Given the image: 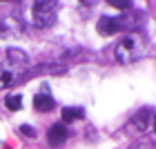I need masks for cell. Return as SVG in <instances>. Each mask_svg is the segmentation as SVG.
<instances>
[{
    "instance_id": "6da1fadb",
    "label": "cell",
    "mask_w": 156,
    "mask_h": 149,
    "mask_svg": "<svg viewBox=\"0 0 156 149\" xmlns=\"http://www.w3.org/2000/svg\"><path fill=\"white\" fill-rule=\"evenodd\" d=\"M29 69V58L23 49H0V89L16 85Z\"/></svg>"
},
{
    "instance_id": "7a4b0ae2",
    "label": "cell",
    "mask_w": 156,
    "mask_h": 149,
    "mask_svg": "<svg viewBox=\"0 0 156 149\" xmlns=\"http://www.w3.org/2000/svg\"><path fill=\"white\" fill-rule=\"evenodd\" d=\"M143 56H145V38L138 31H127L114 49V58L120 65H132Z\"/></svg>"
},
{
    "instance_id": "3957f363",
    "label": "cell",
    "mask_w": 156,
    "mask_h": 149,
    "mask_svg": "<svg viewBox=\"0 0 156 149\" xmlns=\"http://www.w3.org/2000/svg\"><path fill=\"white\" fill-rule=\"evenodd\" d=\"M56 16H58V5L54 0H40V2H34L31 7V20L38 29H47L56 23Z\"/></svg>"
},
{
    "instance_id": "277c9868",
    "label": "cell",
    "mask_w": 156,
    "mask_h": 149,
    "mask_svg": "<svg viewBox=\"0 0 156 149\" xmlns=\"http://www.w3.org/2000/svg\"><path fill=\"white\" fill-rule=\"evenodd\" d=\"M129 27H134V23H129L127 16H105L98 20V33H103V36H112V33L125 31Z\"/></svg>"
},
{
    "instance_id": "5b68a950",
    "label": "cell",
    "mask_w": 156,
    "mask_h": 149,
    "mask_svg": "<svg viewBox=\"0 0 156 149\" xmlns=\"http://www.w3.org/2000/svg\"><path fill=\"white\" fill-rule=\"evenodd\" d=\"M67 127L62 125V123H58V125H51V129L47 131V143L49 145H54V147H58V145H62L67 140Z\"/></svg>"
},
{
    "instance_id": "8992f818",
    "label": "cell",
    "mask_w": 156,
    "mask_h": 149,
    "mask_svg": "<svg viewBox=\"0 0 156 149\" xmlns=\"http://www.w3.org/2000/svg\"><path fill=\"white\" fill-rule=\"evenodd\" d=\"M18 33H23V23L16 18H7L0 23V36L2 38H13L18 36Z\"/></svg>"
},
{
    "instance_id": "52a82bcc",
    "label": "cell",
    "mask_w": 156,
    "mask_h": 149,
    "mask_svg": "<svg viewBox=\"0 0 156 149\" xmlns=\"http://www.w3.org/2000/svg\"><path fill=\"white\" fill-rule=\"evenodd\" d=\"M34 107H36V111H42V113H47V111H51L54 109V98L49 91H38L36 98H34Z\"/></svg>"
},
{
    "instance_id": "ba28073f",
    "label": "cell",
    "mask_w": 156,
    "mask_h": 149,
    "mask_svg": "<svg viewBox=\"0 0 156 149\" xmlns=\"http://www.w3.org/2000/svg\"><path fill=\"white\" fill-rule=\"evenodd\" d=\"M152 120H154L152 111H150V109H143L140 113H136V116H134L132 127H136L138 131H145V129H150V127H152Z\"/></svg>"
},
{
    "instance_id": "9c48e42d",
    "label": "cell",
    "mask_w": 156,
    "mask_h": 149,
    "mask_svg": "<svg viewBox=\"0 0 156 149\" xmlns=\"http://www.w3.org/2000/svg\"><path fill=\"white\" fill-rule=\"evenodd\" d=\"M85 116L80 107H65L62 109V125L65 123H72V120H80Z\"/></svg>"
},
{
    "instance_id": "30bf717a",
    "label": "cell",
    "mask_w": 156,
    "mask_h": 149,
    "mask_svg": "<svg viewBox=\"0 0 156 149\" xmlns=\"http://www.w3.org/2000/svg\"><path fill=\"white\" fill-rule=\"evenodd\" d=\"M5 105H7V109H11V111H18L20 107H23V98H20L18 94H9L5 98Z\"/></svg>"
},
{
    "instance_id": "8fae6325",
    "label": "cell",
    "mask_w": 156,
    "mask_h": 149,
    "mask_svg": "<svg viewBox=\"0 0 156 149\" xmlns=\"http://www.w3.org/2000/svg\"><path fill=\"white\" fill-rule=\"evenodd\" d=\"M109 5L116 7V9H129V2H125V0H112Z\"/></svg>"
},
{
    "instance_id": "7c38bea8",
    "label": "cell",
    "mask_w": 156,
    "mask_h": 149,
    "mask_svg": "<svg viewBox=\"0 0 156 149\" xmlns=\"http://www.w3.org/2000/svg\"><path fill=\"white\" fill-rule=\"evenodd\" d=\"M138 149H156V143H143Z\"/></svg>"
},
{
    "instance_id": "4fadbf2b",
    "label": "cell",
    "mask_w": 156,
    "mask_h": 149,
    "mask_svg": "<svg viewBox=\"0 0 156 149\" xmlns=\"http://www.w3.org/2000/svg\"><path fill=\"white\" fill-rule=\"evenodd\" d=\"M23 131H25V133H27V136H31V133H34V131H31V129H29V125H23Z\"/></svg>"
},
{
    "instance_id": "5bb4252c",
    "label": "cell",
    "mask_w": 156,
    "mask_h": 149,
    "mask_svg": "<svg viewBox=\"0 0 156 149\" xmlns=\"http://www.w3.org/2000/svg\"><path fill=\"white\" fill-rule=\"evenodd\" d=\"M152 127H154V131H156V116H154V125H152Z\"/></svg>"
}]
</instances>
